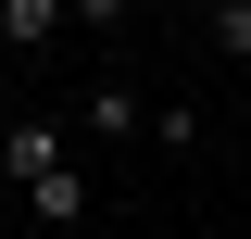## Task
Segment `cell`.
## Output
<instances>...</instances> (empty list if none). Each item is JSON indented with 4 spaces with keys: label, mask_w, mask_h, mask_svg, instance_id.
Wrapping results in <instances>:
<instances>
[{
    "label": "cell",
    "mask_w": 251,
    "mask_h": 239,
    "mask_svg": "<svg viewBox=\"0 0 251 239\" xmlns=\"http://www.w3.org/2000/svg\"><path fill=\"white\" fill-rule=\"evenodd\" d=\"M201 51H226V63H251V0H214V13H201Z\"/></svg>",
    "instance_id": "277c9868"
},
{
    "label": "cell",
    "mask_w": 251,
    "mask_h": 239,
    "mask_svg": "<svg viewBox=\"0 0 251 239\" xmlns=\"http://www.w3.org/2000/svg\"><path fill=\"white\" fill-rule=\"evenodd\" d=\"M151 139H163V151H188V139H201V101H188V89H176V101H151Z\"/></svg>",
    "instance_id": "8992f818"
},
{
    "label": "cell",
    "mask_w": 251,
    "mask_h": 239,
    "mask_svg": "<svg viewBox=\"0 0 251 239\" xmlns=\"http://www.w3.org/2000/svg\"><path fill=\"white\" fill-rule=\"evenodd\" d=\"M63 164H75V126H63V114H13V126H0V177H13V189H50Z\"/></svg>",
    "instance_id": "6da1fadb"
},
{
    "label": "cell",
    "mask_w": 251,
    "mask_h": 239,
    "mask_svg": "<svg viewBox=\"0 0 251 239\" xmlns=\"http://www.w3.org/2000/svg\"><path fill=\"white\" fill-rule=\"evenodd\" d=\"M75 126H88V139H126V126H151V101L126 89V76H100V89L75 101Z\"/></svg>",
    "instance_id": "7a4b0ae2"
},
{
    "label": "cell",
    "mask_w": 251,
    "mask_h": 239,
    "mask_svg": "<svg viewBox=\"0 0 251 239\" xmlns=\"http://www.w3.org/2000/svg\"><path fill=\"white\" fill-rule=\"evenodd\" d=\"M0 38H25V51H38V38H63V0H0Z\"/></svg>",
    "instance_id": "5b68a950"
},
{
    "label": "cell",
    "mask_w": 251,
    "mask_h": 239,
    "mask_svg": "<svg viewBox=\"0 0 251 239\" xmlns=\"http://www.w3.org/2000/svg\"><path fill=\"white\" fill-rule=\"evenodd\" d=\"M25 214H38V227H75V214H88V177H75V164H63L50 189H25Z\"/></svg>",
    "instance_id": "3957f363"
}]
</instances>
